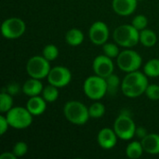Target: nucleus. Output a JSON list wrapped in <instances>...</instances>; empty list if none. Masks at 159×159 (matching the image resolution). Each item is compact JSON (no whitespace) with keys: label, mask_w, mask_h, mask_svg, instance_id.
<instances>
[{"label":"nucleus","mask_w":159,"mask_h":159,"mask_svg":"<svg viewBox=\"0 0 159 159\" xmlns=\"http://www.w3.org/2000/svg\"><path fill=\"white\" fill-rule=\"evenodd\" d=\"M144 150L143 147V144L139 141H133L129 143L126 147V155L129 159H138L140 158Z\"/></svg>","instance_id":"aec40b11"},{"label":"nucleus","mask_w":159,"mask_h":159,"mask_svg":"<svg viewBox=\"0 0 159 159\" xmlns=\"http://www.w3.org/2000/svg\"><path fill=\"white\" fill-rule=\"evenodd\" d=\"M116 64L122 72L130 73L140 70L143 64V58L137 51L127 48L120 51L116 58Z\"/></svg>","instance_id":"423d86ee"},{"label":"nucleus","mask_w":159,"mask_h":159,"mask_svg":"<svg viewBox=\"0 0 159 159\" xmlns=\"http://www.w3.org/2000/svg\"><path fill=\"white\" fill-rule=\"evenodd\" d=\"M106 80V85H107V94L114 96L117 93L118 89H121V83L119 77L116 74H112L109 76L105 78Z\"/></svg>","instance_id":"412c9836"},{"label":"nucleus","mask_w":159,"mask_h":159,"mask_svg":"<svg viewBox=\"0 0 159 159\" xmlns=\"http://www.w3.org/2000/svg\"><path fill=\"white\" fill-rule=\"evenodd\" d=\"M148 85V76L138 70L127 73L121 83V91L128 98H138L145 93Z\"/></svg>","instance_id":"f257e3e1"},{"label":"nucleus","mask_w":159,"mask_h":159,"mask_svg":"<svg viewBox=\"0 0 159 159\" xmlns=\"http://www.w3.org/2000/svg\"><path fill=\"white\" fill-rule=\"evenodd\" d=\"M26 30L24 20L18 17H10L6 19L1 25V34L7 39H17L20 37Z\"/></svg>","instance_id":"1a4fd4ad"},{"label":"nucleus","mask_w":159,"mask_h":159,"mask_svg":"<svg viewBox=\"0 0 159 159\" xmlns=\"http://www.w3.org/2000/svg\"><path fill=\"white\" fill-rule=\"evenodd\" d=\"M143 73L148 77L159 76V59H151L143 66Z\"/></svg>","instance_id":"4be33fe9"},{"label":"nucleus","mask_w":159,"mask_h":159,"mask_svg":"<svg viewBox=\"0 0 159 159\" xmlns=\"http://www.w3.org/2000/svg\"><path fill=\"white\" fill-rule=\"evenodd\" d=\"M63 115L72 124L76 126L85 125L90 118L89 107L78 101H69L63 106Z\"/></svg>","instance_id":"f03ea898"},{"label":"nucleus","mask_w":159,"mask_h":159,"mask_svg":"<svg viewBox=\"0 0 159 159\" xmlns=\"http://www.w3.org/2000/svg\"><path fill=\"white\" fill-rule=\"evenodd\" d=\"M6 117L11 128L15 129H24L30 127L33 123V115L26 107L13 106L7 113Z\"/></svg>","instance_id":"39448f33"},{"label":"nucleus","mask_w":159,"mask_h":159,"mask_svg":"<svg viewBox=\"0 0 159 159\" xmlns=\"http://www.w3.org/2000/svg\"><path fill=\"white\" fill-rule=\"evenodd\" d=\"M47 79L48 84L61 89L70 84L72 80V73L65 66H55L50 69Z\"/></svg>","instance_id":"9d476101"},{"label":"nucleus","mask_w":159,"mask_h":159,"mask_svg":"<svg viewBox=\"0 0 159 159\" xmlns=\"http://www.w3.org/2000/svg\"><path fill=\"white\" fill-rule=\"evenodd\" d=\"M26 108L34 116H38L45 113L47 109V102L43 97H40L39 95L30 97L26 102Z\"/></svg>","instance_id":"2eb2a0df"},{"label":"nucleus","mask_w":159,"mask_h":159,"mask_svg":"<svg viewBox=\"0 0 159 159\" xmlns=\"http://www.w3.org/2000/svg\"><path fill=\"white\" fill-rule=\"evenodd\" d=\"M65 41L69 46L77 47L84 41V34L80 29L73 28L65 34Z\"/></svg>","instance_id":"a211bd4d"},{"label":"nucleus","mask_w":159,"mask_h":159,"mask_svg":"<svg viewBox=\"0 0 159 159\" xmlns=\"http://www.w3.org/2000/svg\"><path fill=\"white\" fill-rule=\"evenodd\" d=\"M42 55L49 61H55L59 56V48L53 44H48L44 47L42 50Z\"/></svg>","instance_id":"bb28decb"},{"label":"nucleus","mask_w":159,"mask_h":159,"mask_svg":"<svg viewBox=\"0 0 159 159\" xmlns=\"http://www.w3.org/2000/svg\"><path fill=\"white\" fill-rule=\"evenodd\" d=\"M18 157L14 155V153L11 152H4L0 155V159H17Z\"/></svg>","instance_id":"72a5a7b5"},{"label":"nucleus","mask_w":159,"mask_h":159,"mask_svg":"<svg viewBox=\"0 0 159 159\" xmlns=\"http://www.w3.org/2000/svg\"><path fill=\"white\" fill-rule=\"evenodd\" d=\"M21 88H22V92L28 97H34L42 94L44 89L41 80L34 77H30L29 79H27Z\"/></svg>","instance_id":"dca6fc26"},{"label":"nucleus","mask_w":159,"mask_h":159,"mask_svg":"<svg viewBox=\"0 0 159 159\" xmlns=\"http://www.w3.org/2000/svg\"><path fill=\"white\" fill-rule=\"evenodd\" d=\"M20 90H22V88H20V86L18 84V83H15V82H12V83H9L7 88H6V90L7 93H9L10 95L14 96V95H18Z\"/></svg>","instance_id":"7c9ffc66"},{"label":"nucleus","mask_w":159,"mask_h":159,"mask_svg":"<svg viewBox=\"0 0 159 159\" xmlns=\"http://www.w3.org/2000/svg\"><path fill=\"white\" fill-rule=\"evenodd\" d=\"M147 135H148V132H147V130H146L145 128H143V127H138V128L136 129L135 136H136L138 139L143 140V139L144 137H146Z\"/></svg>","instance_id":"473e14b6"},{"label":"nucleus","mask_w":159,"mask_h":159,"mask_svg":"<svg viewBox=\"0 0 159 159\" xmlns=\"http://www.w3.org/2000/svg\"><path fill=\"white\" fill-rule=\"evenodd\" d=\"M143 150L149 155H159V134L150 133L141 140Z\"/></svg>","instance_id":"f3484780"},{"label":"nucleus","mask_w":159,"mask_h":159,"mask_svg":"<svg viewBox=\"0 0 159 159\" xmlns=\"http://www.w3.org/2000/svg\"><path fill=\"white\" fill-rule=\"evenodd\" d=\"M109 28L107 24L102 20L93 22L89 30V40L96 46H102L108 41L109 38Z\"/></svg>","instance_id":"9b49d317"},{"label":"nucleus","mask_w":159,"mask_h":159,"mask_svg":"<svg viewBox=\"0 0 159 159\" xmlns=\"http://www.w3.org/2000/svg\"><path fill=\"white\" fill-rule=\"evenodd\" d=\"M83 89L85 95L89 99L92 101H99L107 94L106 80L97 75H90L85 80Z\"/></svg>","instance_id":"20e7f679"},{"label":"nucleus","mask_w":159,"mask_h":159,"mask_svg":"<svg viewBox=\"0 0 159 159\" xmlns=\"http://www.w3.org/2000/svg\"><path fill=\"white\" fill-rule=\"evenodd\" d=\"M13 107V96L7 91H2L0 94V112L7 113Z\"/></svg>","instance_id":"b1692460"},{"label":"nucleus","mask_w":159,"mask_h":159,"mask_svg":"<svg viewBox=\"0 0 159 159\" xmlns=\"http://www.w3.org/2000/svg\"><path fill=\"white\" fill-rule=\"evenodd\" d=\"M136 124L132 117L125 114H120L114 122V130L116 131L118 139L122 141H129L135 136Z\"/></svg>","instance_id":"6e6552de"},{"label":"nucleus","mask_w":159,"mask_h":159,"mask_svg":"<svg viewBox=\"0 0 159 159\" xmlns=\"http://www.w3.org/2000/svg\"><path fill=\"white\" fill-rule=\"evenodd\" d=\"M12 152L17 157H22L28 152V145L24 142H17L12 148Z\"/></svg>","instance_id":"c756f323"},{"label":"nucleus","mask_w":159,"mask_h":159,"mask_svg":"<svg viewBox=\"0 0 159 159\" xmlns=\"http://www.w3.org/2000/svg\"><path fill=\"white\" fill-rule=\"evenodd\" d=\"M42 97L47 102H54L59 98V88L48 84L44 87L42 91Z\"/></svg>","instance_id":"5701e85b"},{"label":"nucleus","mask_w":159,"mask_h":159,"mask_svg":"<svg viewBox=\"0 0 159 159\" xmlns=\"http://www.w3.org/2000/svg\"><path fill=\"white\" fill-rule=\"evenodd\" d=\"M118 47L119 45H117L116 43L106 42L102 45V51L106 56L110 57L111 59H115V58L116 59L120 53Z\"/></svg>","instance_id":"a878e982"},{"label":"nucleus","mask_w":159,"mask_h":159,"mask_svg":"<svg viewBox=\"0 0 159 159\" xmlns=\"http://www.w3.org/2000/svg\"><path fill=\"white\" fill-rule=\"evenodd\" d=\"M131 24L138 30V31H142L143 29H145L148 25V19L145 15L140 14L135 16L132 19Z\"/></svg>","instance_id":"cd10ccee"},{"label":"nucleus","mask_w":159,"mask_h":159,"mask_svg":"<svg viewBox=\"0 0 159 159\" xmlns=\"http://www.w3.org/2000/svg\"><path fill=\"white\" fill-rule=\"evenodd\" d=\"M138 6V0H113V10L119 16H129L134 13Z\"/></svg>","instance_id":"4468645a"},{"label":"nucleus","mask_w":159,"mask_h":159,"mask_svg":"<svg viewBox=\"0 0 159 159\" xmlns=\"http://www.w3.org/2000/svg\"><path fill=\"white\" fill-rule=\"evenodd\" d=\"M9 127L10 126L8 124V121H7V117L4 116H0V134L4 135L7 131Z\"/></svg>","instance_id":"2f4dec72"},{"label":"nucleus","mask_w":159,"mask_h":159,"mask_svg":"<svg viewBox=\"0 0 159 159\" xmlns=\"http://www.w3.org/2000/svg\"><path fill=\"white\" fill-rule=\"evenodd\" d=\"M113 38L119 47L131 48L140 42V31L132 24H122L115 29Z\"/></svg>","instance_id":"7ed1b4c3"},{"label":"nucleus","mask_w":159,"mask_h":159,"mask_svg":"<svg viewBox=\"0 0 159 159\" xmlns=\"http://www.w3.org/2000/svg\"><path fill=\"white\" fill-rule=\"evenodd\" d=\"M157 36L153 30L145 28L140 31V43L143 46L146 48H152L157 44Z\"/></svg>","instance_id":"6ab92c4d"},{"label":"nucleus","mask_w":159,"mask_h":159,"mask_svg":"<svg viewBox=\"0 0 159 159\" xmlns=\"http://www.w3.org/2000/svg\"><path fill=\"white\" fill-rule=\"evenodd\" d=\"M92 69L95 75L106 78L114 73L115 65L113 62V59L106 56L105 54L99 55L94 59L92 62Z\"/></svg>","instance_id":"f8f14e48"},{"label":"nucleus","mask_w":159,"mask_h":159,"mask_svg":"<svg viewBox=\"0 0 159 159\" xmlns=\"http://www.w3.org/2000/svg\"><path fill=\"white\" fill-rule=\"evenodd\" d=\"M89 116L91 118H101L104 116L105 114V106L103 103L95 101L89 107Z\"/></svg>","instance_id":"393cba45"},{"label":"nucleus","mask_w":159,"mask_h":159,"mask_svg":"<svg viewBox=\"0 0 159 159\" xmlns=\"http://www.w3.org/2000/svg\"><path fill=\"white\" fill-rule=\"evenodd\" d=\"M50 69V61H48L43 55L33 56L26 63V72L28 75L40 80L48 77Z\"/></svg>","instance_id":"0eeeda50"},{"label":"nucleus","mask_w":159,"mask_h":159,"mask_svg":"<svg viewBox=\"0 0 159 159\" xmlns=\"http://www.w3.org/2000/svg\"><path fill=\"white\" fill-rule=\"evenodd\" d=\"M138 1H143V0H138Z\"/></svg>","instance_id":"f704fd0d"},{"label":"nucleus","mask_w":159,"mask_h":159,"mask_svg":"<svg viewBox=\"0 0 159 159\" xmlns=\"http://www.w3.org/2000/svg\"><path fill=\"white\" fill-rule=\"evenodd\" d=\"M144 94L151 101H159V85L149 84Z\"/></svg>","instance_id":"c85d7f7f"},{"label":"nucleus","mask_w":159,"mask_h":159,"mask_svg":"<svg viewBox=\"0 0 159 159\" xmlns=\"http://www.w3.org/2000/svg\"><path fill=\"white\" fill-rule=\"evenodd\" d=\"M117 135L114 129L111 128H103L102 129L97 135V142L100 147L104 150L113 149L117 143Z\"/></svg>","instance_id":"ddd939ff"}]
</instances>
